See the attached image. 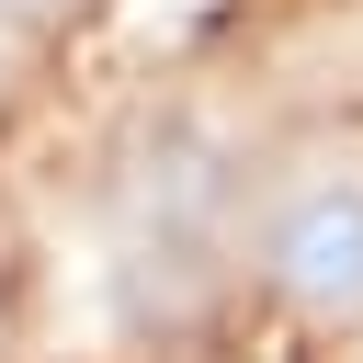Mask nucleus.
<instances>
[{
  "instance_id": "f257e3e1",
  "label": "nucleus",
  "mask_w": 363,
  "mask_h": 363,
  "mask_svg": "<svg viewBox=\"0 0 363 363\" xmlns=\"http://www.w3.org/2000/svg\"><path fill=\"white\" fill-rule=\"evenodd\" d=\"M250 227V147H227L193 102H159L125 125L102 170V250H113V306L136 329H193L216 284L238 272Z\"/></svg>"
},
{
  "instance_id": "f03ea898",
  "label": "nucleus",
  "mask_w": 363,
  "mask_h": 363,
  "mask_svg": "<svg viewBox=\"0 0 363 363\" xmlns=\"http://www.w3.org/2000/svg\"><path fill=\"white\" fill-rule=\"evenodd\" d=\"M238 272L295 329H363V113H306L250 159Z\"/></svg>"
},
{
  "instance_id": "7ed1b4c3",
  "label": "nucleus",
  "mask_w": 363,
  "mask_h": 363,
  "mask_svg": "<svg viewBox=\"0 0 363 363\" xmlns=\"http://www.w3.org/2000/svg\"><path fill=\"white\" fill-rule=\"evenodd\" d=\"M0 11H23V23H45V11H79V0H0Z\"/></svg>"
}]
</instances>
